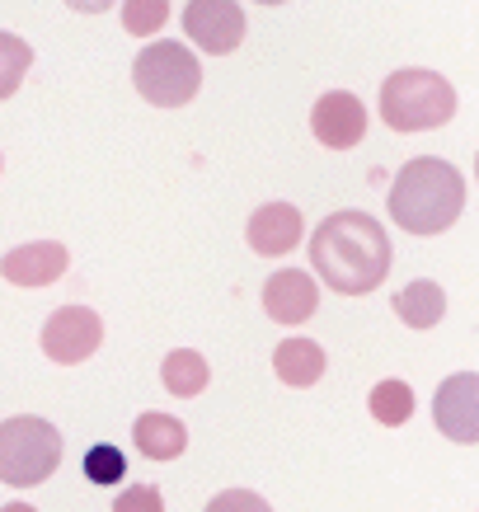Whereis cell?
Returning <instances> with one entry per match:
<instances>
[{
  "label": "cell",
  "mask_w": 479,
  "mask_h": 512,
  "mask_svg": "<svg viewBox=\"0 0 479 512\" xmlns=\"http://www.w3.org/2000/svg\"><path fill=\"white\" fill-rule=\"evenodd\" d=\"M127 475V456L109 442H99V447L85 451V480L90 484H118Z\"/></svg>",
  "instance_id": "obj_20"
},
{
  "label": "cell",
  "mask_w": 479,
  "mask_h": 512,
  "mask_svg": "<svg viewBox=\"0 0 479 512\" xmlns=\"http://www.w3.org/2000/svg\"><path fill=\"white\" fill-rule=\"evenodd\" d=\"M113 512H165V498L155 484H132L127 494L113 498Z\"/></svg>",
  "instance_id": "obj_21"
},
{
  "label": "cell",
  "mask_w": 479,
  "mask_h": 512,
  "mask_svg": "<svg viewBox=\"0 0 479 512\" xmlns=\"http://www.w3.org/2000/svg\"><path fill=\"white\" fill-rule=\"evenodd\" d=\"M132 442L141 447V456H151V461H174V456H184L188 447V428L170 414H141L132 423Z\"/></svg>",
  "instance_id": "obj_14"
},
{
  "label": "cell",
  "mask_w": 479,
  "mask_h": 512,
  "mask_svg": "<svg viewBox=\"0 0 479 512\" xmlns=\"http://www.w3.org/2000/svg\"><path fill=\"white\" fill-rule=\"evenodd\" d=\"M0 512H38V508H29V503H5Z\"/></svg>",
  "instance_id": "obj_24"
},
{
  "label": "cell",
  "mask_w": 479,
  "mask_h": 512,
  "mask_svg": "<svg viewBox=\"0 0 479 512\" xmlns=\"http://www.w3.org/2000/svg\"><path fill=\"white\" fill-rule=\"evenodd\" d=\"M62 466V433L47 419L19 414L0 423V484L10 489H33L57 475Z\"/></svg>",
  "instance_id": "obj_4"
},
{
  "label": "cell",
  "mask_w": 479,
  "mask_h": 512,
  "mask_svg": "<svg viewBox=\"0 0 479 512\" xmlns=\"http://www.w3.org/2000/svg\"><path fill=\"white\" fill-rule=\"evenodd\" d=\"M390 306H395V315H400L409 329H433V325H442V315H447V296H442V287H437L433 278H418V282H409V287H400Z\"/></svg>",
  "instance_id": "obj_15"
},
{
  "label": "cell",
  "mask_w": 479,
  "mask_h": 512,
  "mask_svg": "<svg viewBox=\"0 0 479 512\" xmlns=\"http://www.w3.org/2000/svg\"><path fill=\"white\" fill-rule=\"evenodd\" d=\"M132 85L155 109H179L202 90V66L184 43H146L132 62Z\"/></svg>",
  "instance_id": "obj_5"
},
{
  "label": "cell",
  "mask_w": 479,
  "mask_h": 512,
  "mask_svg": "<svg viewBox=\"0 0 479 512\" xmlns=\"http://www.w3.org/2000/svg\"><path fill=\"white\" fill-rule=\"evenodd\" d=\"M371 419L386 423V428H404V423L414 419V390L404 386V381H381V386L371 390Z\"/></svg>",
  "instance_id": "obj_17"
},
{
  "label": "cell",
  "mask_w": 479,
  "mask_h": 512,
  "mask_svg": "<svg viewBox=\"0 0 479 512\" xmlns=\"http://www.w3.org/2000/svg\"><path fill=\"white\" fill-rule=\"evenodd\" d=\"M71 10H80V15H99V10H109L113 0H66Z\"/></svg>",
  "instance_id": "obj_23"
},
{
  "label": "cell",
  "mask_w": 479,
  "mask_h": 512,
  "mask_svg": "<svg viewBox=\"0 0 479 512\" xmlns=\"http://www.w3.org/2000/svg\"><path fill=\"white\" fill-rule=\"evenodd\" d=\"M170 19V0H123V29L132 38H155Z\"/></svg>",
  "instance_id": "obj_19"
},
{
  "label": "cell",
  "mask_w": 479,
  "mask_h": 512,
  "mask_svg": "<svg viewBox=\"0 0 479 512\" xmlns=\"http://www.w3.org/2000/svg\"><path fill=\"white\" fill-rule=\"evenodd\" d=\"M160 381H165V390H170V395L193 400V395H202V390H207L212 372H207V357H202V353H193V348H174V353L165 357V367H160Z\"/></svg>",
  "instance_id": "obj_16"
},
{
  "label": "cell",
  "mask_w": 479,
  "mask_h": 512,
  "mask_svg": "<svg viewBox=\"0 0 479 512\" xmlns=\"http://www.w3.org/2000/svg\"><path fill=\"white\" fill-rule=\"evenodd\" d=\"M310 132L329 151H353L357 141L367 137V109H362V99L348 90L320 94L315 109H310Z\"/></svg>",
  "instance_id": "obj_9"
},
{
  "label": "cell",
  "mask_w": 479,
  "mask_h": 512,
  "mask_svg": "<svg viewBox=\"0 0 479 512\" xmlns=\"http://www.w3.org/2000/svg\"><path fill=\"white\" fill-rule=\"evenodd\" d=\"M254 5H287V0H254Z\"/></svg>",
  "instance_id": "obj_25"
},
{
  "label": "cell",
  "mask_w": 479,
  "mask_h": 512,
  "mask_svg": "<svg viewBox=\"0 0 479 512\" xmlns=\"http://www.w3.org/2000/svg\"><path fill=\"white\" fill-rule=\"evenodd\" d=\"M29 66H33V47L24 38H15V33L0 29V99H10L24 85Z\"/></svg>",
  "instance_id": "obj_18"
},
{
  "label": "cell",
  "mask_w": 479,
  "mask_h": 512,
  "mask_svg": "<svg viewBox=\"0 0 479 512\" xmlns=\"http://www.w3.org/2000/svg\"><path fill=\"white\" fill-rule=\"evenodd\" d=\"M273 372H278V381H287V386H296V390L315 386V381L325 376V348H320L315 339L278 343V353H273Z\"/></svg>",
  "instance_id": "obj_13"
},
{
  "label": "cell",
  "mask_w": 479,
  "mask_h": 512,
  "mask_svg": "<svg viewBox=\"0 0 479 512\" xmlns=\"http://www.w3.org/2000/svg\"><path fill=\"white\" fill-rule=\"evenodd\" d=\"M475 174H479V156H475Z\"/></svg>",
  "instance_id": "obj_26"
},
{
  "label": "cell",
  "mask_w": 479,
  "mask_h": 512,
  "mask_svg": "<svg viewBox=\"0 0 479 512\" xmlns=\"http://www.w3.org/2000/svg\"><path fill=\"white\" fill-rule=\"evenodd\" d=\"M207 512H273L268 508V498L254 494V489H226L207 503Z\"/></svg>",
  "instance_id": "obj_22"
},
{
  "label": "cell",
  "mask_w": 479,
  "mask_h": 512,
  "mask_svg": "<svg viewBox=\"0 0 479 512\" xmlns=\"http://www.w3.org/2000/svg\"><path fill=\"white\" fill-rule=\"evenodd\" d=\"M390 221L409 235H442L465 212V179L456 165L437 156L409 160L386 193Z\"/></svg>",
  "instance_id": "obj_2"
},
{
  "label": "cell",
  "mask_w": 479,
  "mask_h": 512,
  "mask_svg": "<svg viewBox=\"0 0 479 512\" xmlns=\"http://www.w3.org/2000/svg\"><path fill=\"white\" fill-rule=\"evenodd\" d=\"M381 118L390 132H433L456 118V90L447 76L404 66L381 85Z\"/></svg>",
  "instance_id": "obj_3"
},
{
  "label": "cell",
  "mask_w": 479,
  "mask_h": 512,
  "mask_svg": "<svg viewBox=\"0 0 479 512\" xmlns=\"http://www.w3.org/2000/svg\"><path fill=\"white\" fill-rule=\"evenodd\" d=\"M433 423L447 442L475 447L479 442V372L447 376L433 395Z\"/></svg>",
  "instance_id": "obj_7"
},
{
  "label": "cell",
  "mask_w": 479,
  "mask_h": 512,
  "mask_svg": "<svg viewBox=\"0 0 479 512\" xmlns=\"http://www.w3.org/2000/svg\"><path fill=\"white\" fill-rule=\"evenodd\" d=\"M310 268L329 282V292L367 296L390 273V235L381 231L376 217L343 207V212L320 221L310 235Z\"/></svg>",
  "instance_id": "obj_1"
},
{
  "label": "cell",
  "mask_w": 479,
  "mask_h": 512,
  "mask_svg": "<svg viewBox=\"0 0 479 512\" xmlns=\"http://www.w3.org/2000/svg\"><path fill=\"white\" fill-rule=\"evenodd\" d=\"M184 33L202 52L226 57L245 43V10L235 0H188L184 5Z\"/></svg>",
  "instance_id": "obj_8"
},
{
  "label": "cell",
  "mask_w": 479,
  "mask_h": 512,
  "mask_svg": "<svg viewBox=\"0 0 479 512\" xmlns=\"http://www.w3.org/2000/svg\"><path fill=\"white\" fill-rule=\"evenodd\" d=\"M263 311L278 325H306L310 315L320 311V287L301 268H278L263 282Z\"/></svg>",
  "instance_id": "obj_10"
},
{
  "label": "cell",
  "mask_w": 479,
  "mask_h": 512,
  "mask_svg": "<svg viewBox=\"0 0 479 512\" xmlns=\"http://www.w3.org/2000/svg\"><path fill=\"white\" fill-rule=\"evenodd\" d=\"M104 343V320L90 306H62L47 315L43 325V353L62 367H76L85 357H94V348Z\"/></svg>",
  "instance_id": "obj_6"
},
{
  "label": "cell",
  "mask_w": 479,
  "mask_h": 512,
  "mask_svg": "<svg viewBox=\"0 0 479 512\" xmlns=\"http://www.w3.org/2000/svg\"><path fill=\"white\" fill-rule=\"evenodd\" d=\"M301 231H306V221H301L292 202H263L259 212L249 217L245 240L263 259H282V254H292L301 245Z\"/></svg>",
  "instance_id": "obj_11"
},
{
  "label": "cell",
  "mask_w": 479,
  "mask_h": 512,
  "mask_svg": "<svg viewBox=\"0 0 479 512\" xmlns=\"http://www.w3.org/2000/svg\"><path fill=\"white\" fill-rule=\"evenodd\" d=\"M66 264H71L66 245H57V240H33V245L10 249V254L0 259V273H5V282H15V287H52V282L66 273Z\"/></svg>",
  "instance_id": "obj_12"
}]
</instances>
